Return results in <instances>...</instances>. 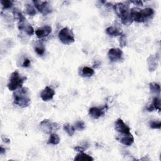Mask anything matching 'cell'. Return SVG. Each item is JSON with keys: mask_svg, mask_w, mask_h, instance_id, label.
Masks as SVG:
<instances>
[{"mask_svg": "<svg viewBox=\"0 0 161 161\" xmlns=\"http://www.w3.org/2000/svg\"><path fill=\"white\" fill-rule=\"evenodd\" d=\"M89 147V144L87 142H83L80 145H77L74 148V149L79 152H84Z\"/></svg>", "mask_w": 161, "mask_h": 161, "instance_id": "obj_25", "label": "cell"}, {"mask_svg": "<svg viewBox=\"0 0 161 161\" xmlns=\"http://www.w3.org/2000/svg\"><path fill=\"white\" fill-rule=\"evenodd\" d=\"M25 10H26V13L31 17H34L37 14V12L35 9V8L29 4H26L25 7Z\"/></svg>", "mask_w": 161, "mask_h": 161, "instance_id": "obj_23", "label": "cell"}, {"mask_svg": "<svg viewBox=\"0 0 161 161\" xmlns=\"http://www.w3.org/2000/svg\"><path fill=\"white\" fill-rule=\"evenodd\" d=\"M129 3H134L137 6H142L143 5V2H141V1H131V2H129Z\"/></svg>", "mask_w": 161, "mask_h": 161, "instance_id": "obj_32", "label": "cell"}, {"mask_svg": "<svg viewBox=\"0 0 161 161\" xmlns=\"http://www.w3.org/2000/svg\"><path fill=\"white\" fill-rule=\"evenodd\" d=\"M35 51L36 52V53L39 55L41 56V55H43L44 54L45 51V49L44 45L42 43H39L35 47Z\"/></svg>", "mask_w": 161, "mask_h": 161, "instance_id": "obj_24", "label": "cell"}, {"mask_svg": "<svg viewBox=\"0 0 161 161\" xmlns=\"http://www.w3.org/2000/svg\"><path fill=\"white\" fill-rule=\"evenodd\" d=\"M152 105L154 106L155 110H157L159 111L161 110L160 109V100L159 97H155L153 99V103H152Z\"/></svg>", "mask_w": 161, "mask_h": 161, "instance_id": "obj_27", "label": "cell"}, {"mask_svg": "<svg viewBox=\"0 0 161 161\" xmlns=\"http://www.w3.org/2000/svg\"><path fill=\"white\" fill-rule=\"evenodd\" d=\"M132 19L138 23H143L146 21L153 17L154 11L152 8H147L145 9H139L134 8L130 9Z\"/></svg>", "mask_w": 161, "mask_h": 161, "instance_id": "obj_3", "label": "cell"}, {"mask_svg": "<svg viewBox=\"0 0 161 161\" xmlns=\"http://www.w3.org/2000/svg\"><path fill=\"white\" fill-rule=\"evenodd\" d=\"M18 28L21 31H25V33L29 36H32L34 34V30L33 27L28 23H25V22L18 24Z\"/></svg>", "mask_w": 161, "mask_h": 161, "instance_id": "obj_15", "label": "cell"}, {"mask_svg": "<svg viewBox=\"0 0 161 161\" xmlns=\"http://www.w3.org/2000/svg\"><path fill=\"white\" fill-rule=\"evenodd\" d=\"M31 64V61L30 59H25L24 60H23V62L22 64V67L23 68H28L30 66Z\"/></svg>", "mask_w": 161, "mask_h": 161, "instance_id": "obj_31", "label": "cell"}, {"mask_svg": "<svg viewBox=\"0 0 161 161\" xmlns=\"http://www.w3.org/2000/svg\"><path fill=\"white\" fill-rule=\"evenodd\" d=\"M55 92V91L50 87L47 86L42 91L40 96L41 98L44 102H48L53 99Z\"/></svg>", "mask_w": 161, "mask_h": 161, "instance_id": "obj_13", "label": "cell"}, {"mask_svg": "<svg viewBox=\"0 0 161 161\" xmlns=\"http://www.w3.org/2000/svg\"><path fill=\"white\" fill-rule=\"evenodd\" d=\"M74 160H79V161H80V160L81 161V160H83V161H86H86H92V160H94V159L91 156H90V155H89L86 154H84V152H79V154H78L76 155V156L75 157Z\"/></svg>", "mask_w": 161, "mask_h": 161, "instance_id": "obj_18", "label": "cell"}, {"mask_svg": "<svg viewBox=\"0 0 161 161\" xmlns=\"http://www.w3.org/2000/svg\"><path fill=\"white\" fill-rule=\"evenodd\" d=\"M106 33L111 37H117L121 36L123 34V31L121 29L115 27V26H109L106 29Z\"/></svg>", "mask_w": 161, "mask_h": 161, "instance_id": "obj_16", "label": "cell"}, {"mask_svg": "<svg viewBox=\"0 0 161 161\" xmlns=\"http://www.w3.org/2000/svg\"><path fill=\"white\" fill-rule=\"evenodd\" d=\"M26 79L27 78L26 76H21L18 71H15L12 73L7 87L10 91H16L22 88Z\"/></svg>", "mask_w": 161, "mask_h": 161, "instance_id": "obj_4", "label": "cell"}, {"mask_svg": "<svg viewBox=\"0 0 161 161\" xmlns=\"http://www.w3.org/2000/svg\"><path fill=\"white\" fill-rule=\"evenodd\" d=\"M119 42H120V45L121 47H124L126 45V37L125 35L122 34L119 39Z\"/></svg>", "mask_w": 161, "mask_h": 161, "instance_id": "obj_30", "label": "cell"}, {"mask_svg": "<svg viewBox=\"0 0 161 161\" xmlns=\"http://www.w3.org/2000/svg\"><path fill=\"white\" fill-rule=\"evenodd\" d=\"M150 127L152 129H160L161 121H152L150 122Z\"/></svg>", "mask_w": 161, "mask_h": 161, "instance_id": "obj_29", "label": "cell"}, {"mask_svg": "<svg viewBox=\"0 0 161 161\" xmlns=\"http://www.w3.org/2000/svg\"><path fill=\"white\" fill-rule=\"evenodd\" d=\"M5 151H6L5 149H4L2 146H1V150H0V154H3L5 153Z\"/></svg>", "mask_w": 161, "mask_h": 161, "instance_id": "obj_35", "label": "cell"}, {"mask_svg": "<svg viewBox=\"0 0 161 161\" xmlns=\"http://www.w3.org/2000/svg\"><path fill=\"white\" fill-rule=\"evenodd\" d=\"M51 32H52L51 26H49V25H46L43 27L38 28L36 31V34L37 37L39 39H42L45 37H48L51 34Z\"/></svg>", "mask_w": 161, "mask_h": 161, "instance_id": "obj_14", "label": "cell"}, {"mask_svg": "<svg viewBox=\"0 0 161 161\" xmlns=\"http://www.w3.org/2000/svg\"><path fill=\"white\" fill-rule=\"evenodd\" d=\"M146 109H147V110L148 111H149V112L153 111L155 110V108H154V106L152 105V104H151V105H150L149 106H148Z\"/></svg>", "mask_w": 161, "mask_h": 161, "instance_id": "obj_34", "label": "cell"}, {"mask_svg": "<svg viewBox=\"0 0 161 161\" xmlns=\"http://www.w3.org/2000/svg\"><path fill=\"white\" fill-rule=\"evenodd\" d=\"M2 140L3 141V142H5V144H10V142H11L9 139H8L7 137H5V136H3V135H2Z\"/></svg>", "mask_w": 161, "mask_h": 161, "instance_id": "obj_33", "label": "cell"}, {"mask_svg": "<svg viewBox=\"0 0 161 161\" xmlns=\"http://www.w3.org/2000/svg\"><path fill=\"white\" fill-rule=\"evenodd\" d=\"M34 6L44 15H47L52 12V8L48 2L43 1H33Z\"/></svg>", "mask_w": 161, "mask_h": 161, "instance_id": "obj_7", "label": "cell"}, {"mask_svg": "<svg viewBox=\"0 0 161 161\" xmlns=\"http://www.w3.org/2000/svg\"><path fill=\"white\" fill-rule=\"evenodd\" d=\"M108 57L111 62H116L123 58V52L120 49H110L108 52Z\"/></svg>", "mask_w": 161, "mask_h": 161, "instance_id": "obj_9", "label": "cell"}, {"mask_svg": "<svg viewBox=\"0 0 161 161\" xmlns=\"http://www.w3.org/2000/svg\"><path fill=\"white\" fill-rule=\"evenodd\" d=\"M13 14L14 18L15 20H17L18 21V24H21L26 21V18L24 17V15L22 14L21 11L18 10V8H15L13 11Z\"/></svg>", "mask_w": 161, "mask_h": 161, "instance_id": "obj_17", "label": "cell"}, {"mask_svg": "<svg viewBox=\"0 0 161 161\" xmlns=\"http://www.w3.org/2000/svg\"><path fill=\"white\" fill-rule=\"evenodd\" d=\"M108 105H106L102 108L92 107L89 110V115L94 119H98L101 116H103L108 110Z\"/></svg>", "mask_w": 161, "mask_h": 161, "instance_id": "obj_8", "label": "cell"}, {"mask_svg": "<svg viewBox=\"0 0 161 161\" xmlns=\"http://www.w3.org/2000/svg\"><path fill=\"white\" fill-rule=\"evenodd\" d=\"M159 60L160 55L158 54H157L156 55H151L147 58V62L148 65V69L150 72H154L156 70Z\"/></svg>", "mask_w": 161, "mask_h": 161, "instance_id": "obj_10", "label": "cell"}, {"mask_svg": "<svg viewBox=\"0 0 161 161\" xmlns=\"http://www.w3.org/2000/svg\"><path fill=\"white\" fill-rule=\"evenodd\" d=\"M113 8L123 25L129 26L133 22L129 5L124 3H118L113 6Z\"/></svg>", "mask_w": 161, "mask_h": 161, "instance_id": "obj_1", "label": "cell"}, {"mask_svg": "<svg viewBox=\"0 0 161 161\" xmlns=\"http://www.w3.org/2000/svg\"><path fill=\"white\" fill-rule=\"evenodd\" d=\"M1 3L4 9H9L13 5V2L10 0H1Z\"/></svg>", "mask_w": 161, "mask_h": 161, "instance_id": "obj_26", "label": "cell"}, {"mask_svg": "<svg viewBox=\"0 0 161 161\" xmlns=\"http://www.w3.org/2000/svg\"><path fill=\"white\" fill-rule=\"evenodd\" d=\"M58 36L60 42L65 45L71 44L75 41L73 31L69 29L68 27L62 28L59 31Z\"/></svg>", "mask_w": 161, "mask_h": 161, "instance_id": "obj_5", "label": "cell"}, {"mask_svg": "<svg viewBox=\"0 0 161 161\" xmlns=\"http://www.w3.org/2000/svg\"><path fill=\"white\" fill-rule=\"evenodd\" d=\"M60 142V138L58 135L55 134H52L50 136V138L47 142L48 144H52V145H57Z\"/></svg>", "mask_w": 161, "mask_h": 161, "instance_id": "obj_22", "label": "cell"}, {"mask_svg": "<svg viewBox=\"0 0 161 161\" xmlns=\"http://www.w3.org/2000/svg\"><path fill=\"white\" fill-rule=\"evenodd\" d=\"M116 140L126 146H131L134 142V136L130 132L125 134H121L116 137Z\"/></svg>", "mask_w": 161, "mask_h": 161, "instance_id": "obj_11", "label": "cell"}, {"mask_svg": "<svg viewBox=\"0 0 161 161\" xmlns=\"http://www.w3.org/2000/svg\"><path fill=\"white\" fill-rule=\"evenodd\" d=\"M94 74V71L89 67L85 66L82 69L81 76L83 77H91Z\"/></svg>", "mask_w": 161, "mask_h": 161, "instance_id": "obj_20", "label": "cell"}, {"mask_svg": "<svg viewBox=\"0 0 161 161\" xmlns=\"http://www.w3.org/2000/svg\"><path fill=\"white\" fill-rule=\"evenodd\" d=\"M64 130L66 132V133L69 135V136H73L76 131V128L74 126L71 125L69 123H67L66 124L64 125Z\"/></svg>", "mask_w": 161, "mask_h": 161, "instance_id": "obj_19", "label": "cell"}, {"mask_svg": "<svg viewBox=\"0 0 161 161\" xmlns=\"http://www.w3.org/2000/svg\"><path fill=\"white\" fill-rule=\"evenodd\" d=\"M40 129L47 134H52L59 129V125L55 122H52L48 119H45L40 123Z\"/></svg>", "mask_w": 161, "mask_h": 161, "instance_id": "obj_6", "label": "cell"}, {"mask_svg": "<svg viewBox=\"0 0 161 161\" xmlns=\"http://www.w3.org/2000/svg\"><path fill=\"white\" fill-rule=\"evenodd\" d=\"M150 89L152 93L160 95V86L159 84L155 83H150Z\"/></svg>", "mask_w": 161, "mask_h": 161, "instance_id": "obj_21", "label": "cell"}, {"mask_svg": "<svg viewBox=\"0 0 161 161\" xmlns=\"http://www.w3.org/2000/svg\"><path fill=\"white\" fill-rule=\"evenodd\" d=\"M75 128L78 130L82 131L84 130L86 128V125L84 121H78L76 122L75 123V126H74Z\"/></svg>", "mask_w": 161, "mask_h": 161, "instance_id": "obj_28", "label": "cell"}, {"mask_svg": "<svg viewBox=\"0 0 161 161\" xmlns=\"http://www.w3.org/2000/svg\"><path fill=\"white\" fill-rule=\"evenodd\" d=\"M13 102L21 108L29 106L31 102L30 93L28 88H21L13 92Z\"/></svg>", "mask_w": 161, "mask_h": 161, "instance_id": "obj_2", "label": "cell"}, {"mask_svg": "<svg viewBox=\"0 0 161 161\" xmlns=\"http://www.w3.org/2000/svg\"><path fill=\"white\" fill-rule=\"evenodd\" d=\"M115 130L121 134H125L130 133V129L124 121L121 119L118 118L115 122Z\"/></svg>", "mask_w": 161, "mask_h": 161, "instance_id": "obj_12", "label": "cell"}]
</instances>
